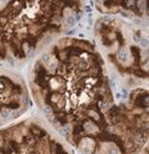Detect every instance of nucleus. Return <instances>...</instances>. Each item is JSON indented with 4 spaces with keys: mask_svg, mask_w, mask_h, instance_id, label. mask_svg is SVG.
I'll return each instance as SVG.
<instances>
[{
    "mask_svg": "<svg viewBox=\"0 0 149 154\" xmlns=\"http://www.w3.org/2000/svg\"><path fill=\"white\" fill-rule=\"evenodd\" d=\"M28 84L48 121L77 149L104 128L114 103L103 58L84 38L63 37L46 48Z\"/></svg>",
    "mask_w": 149,
    "mask_h": 154,
    "instance_id": "obj_1",
    "label": "nucleus"
},
{
    "mask_svg": "<svg viewBox=\"0 0 149 154\" xmlns=\"http://www.w3.org/2000/svg\"><path fill=\"white\" fill-rule=\"evenodd\" d=\"M82 0H9L0 8V59L21 60L59 33L82 9Z\"/></svg>",
    "mask_w": 149,
    "mask_h": 154,
    "instance_id": "obj_2",
    "label": "nucleus"
},
{
    "mask_svg": "<svg viewBox=\"0 0 149 154\" xmlns=\"http://www.w3.org/2000/svg\"><path fill=\"white\" fill-rule=\"evenodd\" d=\"M148 141V90H134L122 104L112 105L105 126L81 146L82 154H139Z\"/></svg>",
    "mask_w": 149,
    "mask_h": 154,
    "instance_id": "obj_3",
    "label": "nucleus"
},
{
    "mask_svg": "<svg viewBox=\"0 0 149 154\" xmlns=\"http://www.w3.org/2000/svg\"><path fill=\"white\" fill-rule=\"evenodd\" d=\"M97 40L105 57L121 76L127 79H148L147 36L123 19L99 18L94 27Z\"/></svg>",
    "mask_w": 149,
    "mask_h": 154,
    "instance_id": "obj_4",
    "label": "nucleus"
},
{
    "mask_svg": "<svg viewBox=\"0 0 149 154\" xmlns=\"http://www.w3.org/2000/svg\"><path fill=\"white\" fill-rule=\"evenodd\" d=\"M0 154H71L49 128L33 118L0 128Z\"/></svg>",
    "mask_w": 149,
    "mask_h": 154,
    "instance_id": "obj_5",
    "label": "nucleus"
},
{
    "mask_svg": "<svg viewBox=\"0 0 149 154\" xmlns=\"http://www.w3.org/2000/svg\"><path fill=\"white\" fill-rule=\"evenodd\" d=\"M30 104L26 81L7 68L0 67V125L23 114Z\"/></svg>",
    "mask_w": 149,
    "mask_h": 154,
    "instance_id": "obj_6",
    "label": "nucleus"
},
{
    "mask_svg": "<svg viewBox=\"0 0 149 154\" xmlns=\"http://www.w3.org/2000/svg\"><path fill=\"white\" fill-rule=\"evenodd\" d=\"M97 9L107 16L126 14L136 18L147 17V0H95Z\"/></svg>",
    "mask_w": 149,
    "mask_h": 154,
    "instance_id": "obj_7",
    "label": "nucleus"
}]
</instances>
